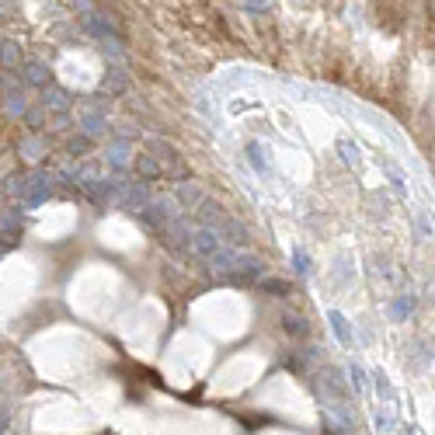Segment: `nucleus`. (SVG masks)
<instances>
[{
	"mask_svg": "<svg viewBox=\"0 0 435 435\" xmlns=\"http://www.w3.org/2000/svg\"><path fill=\"white\" fill-rule=\"evenodd\" d=\"M53 185H56V174L49 171H32V174H18L8 181V195L22 205V209H35L42 205L49 195H53Z\"/></svg>",
	"mask_w": 435,
	"mask_h": 435,
	"instance_id": "f257e3e1",
	"label": "nucleus"
},
{
	"mask_svg": "<svg viewBox=\"0 0 435 435\" xmlns=\"http://www.w3.org/2000/svg\"><path fill=\"white\" fill-rule=\"evenodd\" d=\"M0 94H4V108L11 119H25L28 115V101H25V84L18 74L4 70L0 74Z\"/></svg>",
	"mask_w": 435,
	"mask_h": 435,
	"instance_id": "f03ea898",
	"label": "nucleus"
},
{
	"mask_svg": "<svg viewBox=\"0 0 435 435\" xmlns=\"http://www.w3.org/2000/svg\"><path fill=\"white\" fill-rule=\"evenodd\" d=\"M150 150L157 153V164L164 167V174H167V178H174V181L188 178V164L181 160V153H178L167 139H150Z\"/></svg>",
	"mask_w": 435,
	"mask_h": 435,
	"instance_id": "7ed1b4c3",
	"label": "nucleus"
},
{
	"mask_svg": "<svg viewBox=\"0 0 435 435\" xmlns=\"http://www.w3.org/2000/svg\"><path fill=\"white\" fill-rule=\"evenodd\" d=\"M18 237H22V216H18V209H15V212L0 216V248H4V251L15 248Z\"/></svg>",
	"mask_w": 435,
	"mask_h": 435,
	"instance_id": "20e7f679",
	"label": "nucleus"
},
{
	"mask_svg": "<svg viewBox=\"0 0 435 435\" xmlns=\"http://www.w3.org/2000/svg\"><path fill=\"white\" fill-rule=\"evenodd\" d=\"M18 77H22V84H25V87H39V91L53 87L49 67H42V63H25V67L18 70Z\"/></svg>",
	"mask_w": 435,
	"mask_h": 435,
	"instance_id": "39448f33",
	"label": "nucleus"
},
{
	"mask_svg": "<svg viewBox=\"0 0 435 435\" xmlns=\"http://www.w3.org/2000/svg\"><path fill=\"white\" fill-rule=\"evenodd\" d=\"M115 195H119V205H122V209H129V212H139V209L150 202V195H146L139 185H119V188H115Z\"/></svg>",
	"mask_w": 435,
	"mask_h": 435,
	"instance_id": "423d86ee",
	"label": "nucleus"
},
{
	"mask_svg": "<svg viewBox=\"0 0 435 435\" xmlns=\"http://www.w3.org/2000/svg\"><path fill=\"white\" fill-rule=\"evenodd\" d=\"M216 234L223 237V244H227V248H244V244H248V230H244L237 220H230V216H227V220H223L220 227H216Z\"/></svg>",
	"mask_w": 435,
	"mask_h": 435,
	"instance_id": "0eeeda50",
	"label": "nucleus"
},
{
	"mask_svg": "<svg viewBox=\"0 0 435 435\" xmlns=\"http://www.w3.org/2000/svg\"><path fill=\"white\" fill-rule=\"evenodd\" d=\"M39 105H42L46 112H53V115H63V112L70 108V98H67V91H63V87H46Z\"/></svg>",
	"mask_w": 435,
	"mask_h": 435,
	"instance_id": "6e6552de",
	"label": "nucleus"
},
{
	"mask_svg": "<svg viewBox=\"0 0 435 435\" xmlns=\"http://www.w3.org/2000/svg\"><path fill=\"white\" fill-rule=\"evenodd\" d=\"M202 198H205V195H202L195 185H178V195H174V202H178V209H181V212H195Z\"/></svg>",
	"mask_w": 435,
	"mask_h": 435,
	"instance_id": "1a4fd4ad",
	"label": "nucleus"
},
{
	"mask_svg": "<svg viewBox=\"0 0 435 435\" xmlns=\"http://www.w3.org/2000/svg\"><path fill=\"white\" fill-rule=\"evenodd\" d=\"M22 67V46L11 39H0V70H18Z\"/></svg>",
	"mask_w": 435,
	"mask_h": 435,
	"instance_id": "9d476101",
	"label": "nucleus"
},
{
	"mask_svg": "<svg viewBox=\"0 0 435 435\" xmlns=\"http://www.w3.org/2000/svg\"><path fill=\"white\" fill-rule=\"evenodd\" d=\"M136 174H139L143 181H157V178H164V167L157 164V157L139 153V157H136Z\"/></svg>",
	"mask_w": 435,
	"mask_h": 435,
	"instance_id": "9b49d317",
	"label": "nucleus"
},
{
	"mask_svg": "<svg viewBox=\"0 0 435 435\" xmlns=\"http://www.w3.org/2000/svg\"><path fill=\"white\" fill-rule=\"evenodd\" d=\"M80 126H84V133H87V136H105V133H108V119H105L101 112H94V108H87V112H84Z\"/></svg>",
	"mask_w": 435,
	"mask_h": 435,
	"instance_id": "f8f14e48",
	"label": "nucleus"
},
{
	"mask_svg": "<svg viewBox=\"0 0 435 435\" xmlns=\"http://www.w3.org/2000/svg\"><path fill=\"white\" fill-rule=\"evenodd\" d=\"M18 153H22L25 160H42V157H46V139L28 136V139H22V143H18Z\"/></svg>",
	"mask_w": 435,
	"mask_h": 435,
	"instance_id": "ddd939ff",
	"label": "nucleus"
},
{
	"mask_svg": "<svg viewBox=\"0 0 435 435\" xmlns=\"http://www.w3.org/2000/svg\"><path fill=\"white\" fill-rule=\"evenodd\" d=\"M327 321H331V327H334L338 341H341L345 348H352V345H355V338H352V327H348V321H345L338 310H331V314H327Z\"/></svg>",
	"mask_w": 435,
	"mask_h": 435,
	"instance_id": "4468645a",
	"label": "nucleus"
},
{
	"mask_svg": "<svg viewBox=\"0 0 435 435\" xmlns=\"http://www.w3.org/2000/svg\"><path fill=\"white\" fill-rule=\"evenodd\" d=\"M393 411H397V407H390V404L373 407V425L379 428V435H390V432H393Z\"/></svg>",
	"mask_w": 435,
	"mask_h": 435,
	"instance_id": "2eb2a0df",
	"label": "nucleus"
},
{
	"mask_svg": "<svg viewBox=\"0 0 435 435\" xmlns=\"http://www.w3.org/2000/svg\"><path fill=\"white\" fill-rule=\"evenodd\" d=\"M98 91H101V94H122V91H126V77H122L119 70H108L105 80L98 84Z\"/></svg>",
	"mask_w": 435,
	"mask_h": 435,
	"instance_id": "dca6fc26",
	"label": "nucleus"
},
{
	"mask_svg": "<svg viewBox=\"0 0 435 435\" xmlns=\"http://www.w3.org/2000/svg\"><path fill=\"white\" fill-rule=\"evenodd\" d=\"M373 386H376V393L383 397V404H390V407L397 404V397H393V386H390V379H386L383 373H376V376H373Z\"/></svg>",
	"mask_w": 435,
	"mask_h": 435,
	"instance_id": "f3484780",
	"label": "nucleus"
},
{
	"mask_svg": "<svg viewBox=\"0 0 435 435\" xmlns=\"http://www.w3.org/2000/svg\"><path fill=\"white\" fill-rule=\"evenodd\" d=\"M126 160H129V157H126V139L112 143V146H108V164H112L115 171H122V167H126Z\"/></svg>",
	"mask_w": 435,
	"mask_h": 435,
	"instance_id": "a211bd4d",
	"label": "nucleus"
},
{
	"mask_svg": "<svg viewBox=\"0 0 435 435\" xmlns=\"http://www.w3.org/2000/svg\"><path fill=\"white\" fill-rule=\"evenodd\" d=\"M282 321H286V331H289V334H296V338H307V334H310V327H307V321H303V317L286 314Z\"/></svg>",
	"mask_w": 435,
	"mask_h": 435,
	"instance_id": "6ab92c4d",
	"label": "nucleus"
},
{
	"mask_svg": "<svg viewBox=\"0 0 435 435\" xmlns=\"http://www.w3.org/2000/svg\"><path fill=\"white\" fill-rule=\"evenodd\" d=\"M348 376H352V390H359V393H362V390H366V373L359 369V362H352V366H348Z\"/></svg>",
	"mask_w": 435,
	"mask_h": 435,
	"instance_id": "aec40b11",
	"label": "nucleus"
},
{
	"mask_svg": "<svg viewBox=\"0 0 435 435\" xmlns=\"http://www.w3.org/2000/svg\"><path fill=\"white\" fill-rule=\"evenodd\" d=\"M87 146H91V136H74V139L67 143V150H70L74 157H80V153H84Z\"/></svg>",
	"mask_w": 435,
	"mask_h": 435,
	"instance_id": "412c9836",
	"label": "nucleus"
},
{
	"mask_svg": "<svg viewBox=\"0 0 435 435\" xmlns=\"http://www.w3.org/2000/svg\"><path fill=\"white\" fill-rule=\"evenodd\" d=\"M293 265H296V272H300V275H307V272H310V262H307V255H303V251H293Z\"/></svg>",
	"mask_w": 435,
	"mask_h": 435,
	"instance_id": "4be33fe9",
	"label": "nucleus"
},
{
	"mask_svg": "<svg viewBox=\"0 0 435 435\" xmlns=\"http://www.w3.org/2000/svg\"><path fill=\"white\" fill-rule=\"evenodd\" d=\"M4 425H8V411L0 407V432H4Z\"/></svg>",
	"mask_w": 435,
	"mask_h": 435,
	"instance_id": "5701e85b",
	"label": "nucleus"
},
{
	"mask_svg": "<svg viewBox=\"0 0 435 435\" xmlns=\"http://www.w3.org/2000/svg\"><path fill=\"white\" fill-rule=\"evenodd\" d=\"M404 435H414V428H407V432H404Z\"/></svg>",
	"mask_w": 435,
	"mask_h": 435,
	"instance_id": "b1692460",
	"label": "nucleus"
},
{
	"mask_svg": "<svg viewBox=\"0 0 435 435\" xmlns=\"http://www.w3.org/2000/svg\"><path fill=\"white\" fill-rule=\"evenodd\" d=\"M0 255H4V248H0Z\"/></svg>",
	"mask_w": 435,
	"mask_h": 435,
	"instance_id": "393cba45",
	"label": "nucleus"
}]
</instances>
